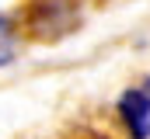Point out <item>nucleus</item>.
<instances>
[{
	"instance_id": "nucleus-1",
	"label": "nucleus",
	"mask_w": 150,
	"mask_h": 139,
	"mask_svg": "<svg viewBox=\"0 0 150 139\" xmlns=\"http://www.w3.org/2000/svg\"><path fill=\"white\" fill-rule=\"evenodd\" d=\"M74 25H77L74 0H35L32 4V35L56 38V35H67Z\"/></svg>"
},
{
	"instance_id": "nucleus-2",
	"label": "nucleus",
	"mask_w": 150,
	"mask_h": 139,
	"mask_svg": "<svg viewBox=\"0 0 150 139\" xmlns=\"http://www.w3.org/2000/svg\"><path fill=\"white\" fill-rule=\"evenodd\" d=\"M119 122L129 132V139H150V94L143 87H129L115 101Z\"/></svg>"
},
{
	"instance_id": "nucleus-3",
	"label": "nucleus",
	"mask_w": 150,
	"mask_h": 139,
	"mask_svg": "<svg viewBox=\"0 0 150 139\" xmlns=\"http://www.w3.org/2000/svg\"><path fill=\"white\" fill-rule=\"evenodd\" d=\"M11 59H14V52H11V49H7V45H0V70L7 66V63H11Z\"/></svg>"
},
{
	"instance_id": "nucleus-4",
	"label": "nucleus",
	"mask_w": 150,
	"mask_h": 139,
	"mask_svg": "<svg viewBox=\"0 0 150 139\" xmlns=\"http://www.w3.org/2000/svg\"><path fill=\"white\" fill-rule=\"evenodd\" d=\"M143 91H147V94H150V77H147V80H143Z\"/></svg>"
}]
</instances>
